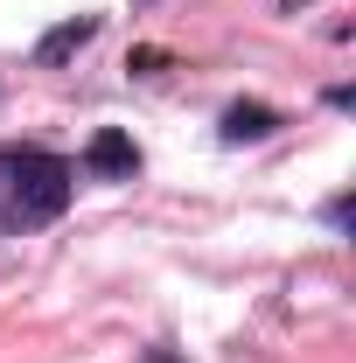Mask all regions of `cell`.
<instances>
[{"label": "cell", "instance_id": "1", "mask_svg": "<svg viewBox=\"0 0 356 363\" xmlns=\"http://www.w3.org/2000/svg\"><path fill=\"white\" fill-rule=\"evenodd\" d=\"M77 196V161L35 140H0V238L49 230Z\"/></svg>", "mask_w": 356, "mask_h": 363}, {"label": "cell", "instance_id": "2", "mask_svg": "<svg viewBox=\"0 0 356 363\" xmlns=\"http://www.w3.org/2000/svg\"><path fill=\"white\" fill-rule=\"evenodd\" d=\"M84 175L91 182H133L140 175V147L133 133H119V126H98L84 147Z\"/></svg>", "mask_w": 356, "mask_h": 363}, {"label": "cell", "instance_id": "3", "mask_svg": "<svg viewBox=\"0 0 356 363\" xmlns=\"http://www.w3.org/2000/svg\"><path fill=\"white\" fill-rule=\"evenodd\" d=\"M287 126L272 105H259V98H238V105H223V119H217V140L223 147H245V140H272Z\"/></svg>", "mask_w": 356, "mask_h": 363}, {"label": "cell", "instance_id": "4", "mask_svg": "<svg viewBox=\"0 0 356 363\" xmlns=\"http://www.w3.org/2000/svg\"><path fill=\"white\" fill-rule=\"evenodd\" d=\"M98 35V14H77V21H63V28H49L43 43H35V63H63V56H77V49Z\"/></svg>", "mask_w": 356, "mask_h": 363}, {"label": "cell", "instance_id": "5", "mask_svg": "<svg viewBox=\"0 0 356 363\" xmlns=\"http://www.w3.org/2000/svg\"><path fill=\"white\" fill-rule=\"evenodd\" d=\"M321 224L335 230V238H350V196H328L321 203Z\"/></svg>", "mask_w": 356, "mask_h": 363}, {"label": "cell", "instance_id": "6", "mask_svg": "<svg viewBox=\"0 0 356 363\" xmlns=\"http://www.w3.org/2000/svg\"><path fill=\"white\" fill-rule=\"evenodd\" d=\"M279 7H287V14H294V7H308V0H279Z\"/></svg>", "mask_w": 356, "mask_h": 363}]
</instances>
